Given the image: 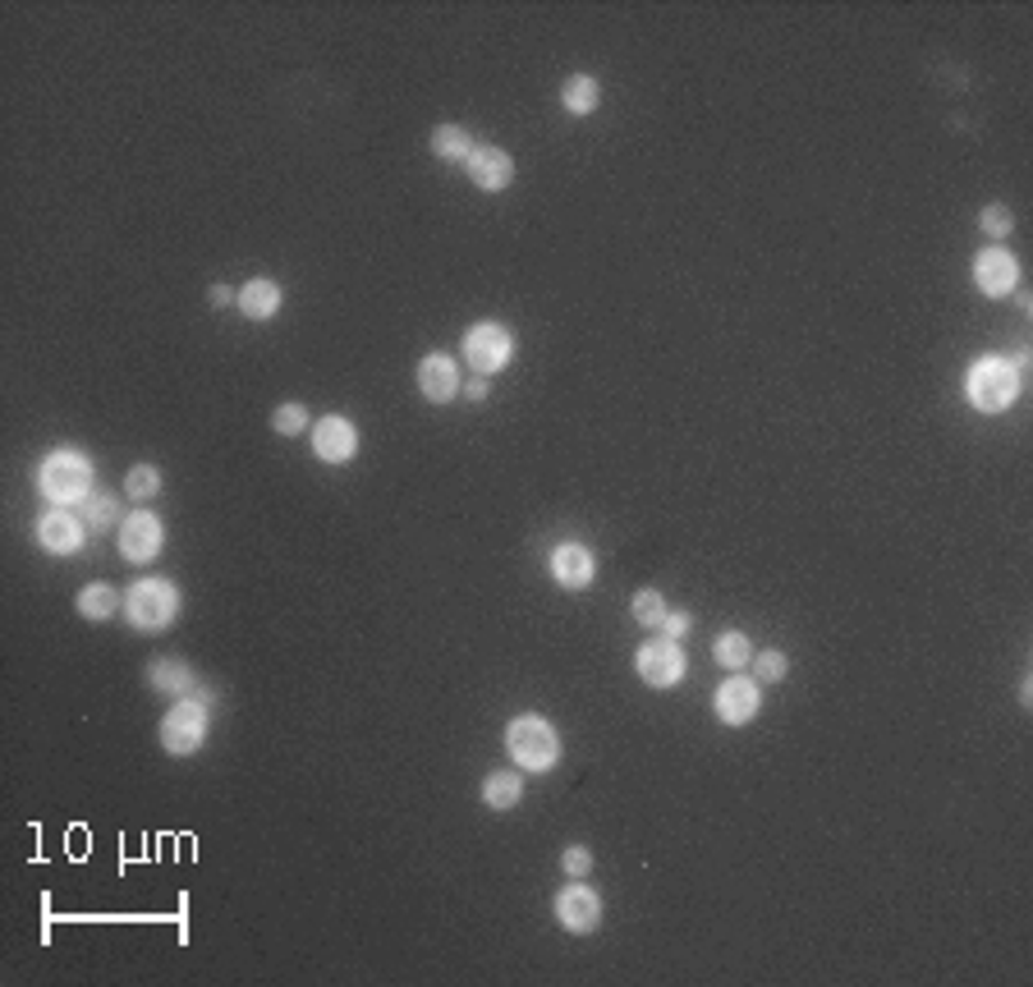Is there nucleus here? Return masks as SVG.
<instances>
[{
  "instance_id": "obj_15",
  "label": "nucleus",
  "mask_w": 1033,
  "mask_h": 987,
  "mask_svg": "<svg viewBox=\"0 0 1033 987\" xmlns=\"http://www.w3.org/2000/svg\"><path fill=\"white\" fill-rule=\"evenodd\" d=\"M465 170H469V179L483 188V194H501V188L515 184V157L506 147H474Z\"/></svg>"
},
{
  "instance_id": "obj_23",
  "label": "nucleus",
  "mask_w": 1033,
  "mask_h": 987,
  "mask_svg": "<svg viewBox=\"0 0 1033 987\" xmlns=\"http://www.w3.org/2000/svg\"><path fill=\"white\" fill-rule=\"evenodd\" d=\"M79 616L84 620H110L115 616V606H125V597L115 593L110 584H88V588H79Z\"/></svg>"
},
{
  "instance_id": "obj_2",
  "label": "nucleus",
  "mask_w": 1033,
  "mask_h": 987,
  "mask_svg": "<svg viewBox=\"0 0 1033 987\" xmlns=\"http://www.w3.org/2000/svg\"><path fill=\"white\" fill-rule=\"evenodd\" d=\"M506 753L515 758L519 772H552L561 763V735L552 721L524 712L506 726Z\"/></svg>"
},
{
  "instance_id": "obj_34",
  "label": "nucleus",
  "mask_w": 1033,
  "mask_h": 987,
  "mask_svg": "<svg viewBox=\"0 0 1033 987\" xmlns=\"http://www.w3.org/2000/svg\"><path fill=\"white\" fill-rule=\"evenodd\" d=\"M1006 363H1011L1015 372H1024V368H1029V345H1020V350H1015V354H1011Z\"/></svg>"
},
{
  "instance_id": "obj_24",
  "label": "nucleus",
  "mask_w": 1033,
  "mask_h": 987,
  "mask_svg": "<svg viewBox=\"0 0 1033 987\" xmlns=\"http://www.w3.org/2000/svg\"><path fill=\"white\" fill-rule=\"evenodd\" d=\"M84 524H88V534H106V528H115V519H120V497H110V491H92V497L79 506Z\"/></svg>"
},
{
  "instance_id": "obj_11",
  "label": "nucleus",
  "mask_w": 1033,
  "mask_h": 987,
  "mask_svg": "<svg viewBox=\"0 0 1033 987\" xmlns=\"http://www.w3.org/2000/svg\"><path fill=\"white\" fill-rule=\"evenodd\" d=\"M758 707H762V690H758L753 675L731 671V680H721V690H717V716L725 721V726H749V721L758 716Z\"/></svg>"
},
{
  "instance_id": "obj_17",
  "label": "nucleus",
  "mask_w": 1033,
  "mask_h": 987,
  "mask_svg": "<svg viewBox=\"0 0 1033 987\" xmlns=\"http://www.w3.org/2000/svg\"><path fill=\"white\" fill-rule=\"evenodd\" d=\"M240 313L248 317V322H272L276 313H281V285L276 281H266V276H253L244 290H240Z\"/></svg>"
},
{
  "instance_id": "obj_32",
  "label": "nucleus",
  "mask_w": 1033,
  "mask_h": 987,
  "mask_svg": "<svg viewBox=\"0 0 1033 987\" xmlns=\"http://www.w3.org/2000/svg\"><path fill=\"white\" fill-rule=\"evenodd\" d=\"M487 377H474V382H465V387H459V395H469V400H487Z\"/></svg>"
},
{
  "instance_id": "obj_30",
  "label": "nucleus",
  "mask_w": 1033,
  "mask_h": 987,
  "mask_svg": "<svg viewBox=\"0 0 1033 987\" xmlns=\"http://www.w3.org/2000/svg\"><path fill=\"white\" fill-rule=\"evenodd\" d=\"M561 868L569 872V878H588V872H593V850H584V846H569V850L561 854Z\"/></svg>"
},
{
  "instance_id": "obj_29",
  "label": "nucleus",
  "mask_w": 1033,
  "mask_h": 987,
  "mask_svg": "<svg viewBox=\"0 0 1033 987\" xmlns=\"http://www.w3.org/2000/svg\"><path fill=\"white\" fill-rule=\"evenodd\" d=\"M978 225H983V235H992V240H1006V235L1015 231V216H1011V207H1002V203H992V207H983Z\"/></svg>"
},
{
  "instance_id": "obj_13",
  "label": "nucleus",
  "mask_w": 1033,
  "mask_h": 987,
  "mask_svg": "<svg viewBox=\"0 0 1033 987\" xmlns=\"http://www.w3.org/2000/svg\"><path fill=\"white\" fill-rule=\"evenodd\" d=\"M556 919H561L565 932H593V928L602 924V896L574 878V882L556 896Z\"/></svg>"
},
{
  "instance_id": "obj_5",
  "label": "nucleus",
  "mask_w": 1033,
  "mask_h": 987,
  "mask_svg": "<svg viewBox=\"0 0 1033 987\" xmlns=\"http://www.w3.org/2000/svg\"><path fill=\"white\" fill-rule=\"evenodd\" d=\"M965 391H969L974 409H983V413H1002V409H1011V404H1015V395H1020V372H1015L1006 359H978V363L969 368Z\"/></svg>"
},
{
  "instance_id": "obj_8",
  "label": "nucleus",
  "mask_w": 1033,
  "mask_h": 987,
  "mask_svg": "<svg viewBox=\"0 0 1033 987\" xmlns=\"http://www.w3.org/2000/svg\"><path fill=\"white\" fill-rule=\"evenodd\" d=\"M634 671L647 690H675L680 680H684V653H680V643L675 638H653V643H643L639 657H634Z\"/></svg>"
},
{
  "instance_id": "obj_4",
  "label": "nucleus",
  "mask_w": 1033,
  "mask_h": 987,
  "mask_svg": "<svg viewBox=\"0 0 1033 987\" xmlns=\"http://www.w3.org/2000/svg\"><path fill=\"white\" fill-rule=\"evenodd\" d=\"M125 616L134 629L157 634L179 616V588L170 579H134L125 593Z\"/></svg>"
},
{
  "instance_id": "obj_33",
  "label": "nucleus",
  "mask_w": 1033,
  "mask_h": 987,
  "mask_svg": "<svg viewBox=\"0 0 1033 987\" xmlns=\"http://www.w3.org/2000/svg\"><path fill=\"white\" fill-rule=\"evenodd\" d=\"M207 299L216 303V309H225V303H230V299H240V294L230 290V285H212V290H207Z\"/></svg>"
},
{
  "instance_id": "obj_14",
  "label": "nucleus",
  "mask_w": 1033,
  "mask_h": 987,
  "mask_svg": "<svg viewBox=\"0 0 1033 987\" xmlns=\"http://www.w3.org/2000/svg\"><path fill=\"white\" fill-rule=\"evenodd\" d=\"M547 569L552 579L569 593H584L593 579H597V556L584 547V543H561L552 556H547Z\"/></svg>"
},
{
  "instance_id": "obj_3",
  "label": "nucleus",
  "mask_w": 1033,
  "mask_h": 987,
  "mask_svg": "<svg viewBox=\"0 0 1033 987\" xmlns=\"http://www.w3.org/2000/svg\"><path fill=\"white\" fill-rule=\"evenodd\" d=\"M212 703H216L212 690H194V694H184V698L162 716V749H166L170 758H188V753L203 749L207 721H212Z\"/></svg>"
},
{
  "instance_id": "obj_1",
  "label": "nucleus",
  "mask_w": 1033,
  "mask_h": 987,
  "mask_svg": "<svg viewBox=\"0 0 1033 987\" xmlns=\"http://www.w3.org/2000/svg\"><path fill=\"white\" fill-rule=\"evenodd\" d=\"M37 487L51 506H84L92 497V460L84 450H51L37 469Z\"/></svg>"
},
{
  "instance_id": "obj_6",
  "label": "nucleus",
  "mask_w": 1033,
  "mask_h": 987,
  "mask_svg": "<svg viewBox=\"0 0 1033 987\" xmlns=\"http://www.w3.org/2000/svg\"><path fill=\"white\" fill-rule=\"evenodd\" d=\"M115 543H120V556L129 565H147V560H157L162 547H166V524L152 510H134V515L120 519V528H115Z\"/></svg>"
},
{
  "instance_id": "obj_27",
  "label": "nucleus",
  "mask_w": 1033,
  "mask_h": 987,
  "mask_svg": "<svg viewBox=\"0 0 1033 987\" xmlns=\"http://www.w3.org/2000/svg\"><path fill=\"white\" fill-rule=\"evenodd\" d=\"M753 680H762V685H781V680L790 675V657L786 653H777V648H768V653H753Z\"/></svg>"
},
{
  "instance_id": "obj_21",
  "label": "nucleus",
  "mask_w": 1033,
  "mask_h": 987,
  "mask_svg": "<svg viewBox=\"0 0 1033 987\" xmlns=\"http://www.w3.org/2000/svg\"><path fill=\"white\" fill-rule=\"evenodd\" d=\"M712 657H717L725 671H744V666L753 662V638H749L744 629H725V634H717V643H712Z\"/></svg>"
},
{
  "instance_id": "obj_22",
  "label": "nucleus",
  "mask_w": 1033,
  "mask_h": 987,
  "mask_svg": "<svg viewBox=\"0 0 1033 987\" xmlns=\"http://www.w3.org/2000/svg\"><path fill=\"white\" fill-rule=\"evenodd\" d=\"M474 152V138L465 125H437L432 129V157L437 162H469Z\"/></svg>"
},
{
  "instance_id": "obj_25",
  "label": "nucleus",
  "mask_w": 1033,
  "mask_h": 987,
  "mask_svg": "<svg viewBox=\"0 0 1033 987\" xmlns=\"http://www.w3.org/2000/svg\"><path fill=\"white\" fill-rule=\"evenodd\" d=\"M157 491H162V469L157 465H134L129 473H125V497L129 501H152V497H157Z\"/></svg>"
},
{
  "instance_id": "obj_20",
  "label": "nucleus",
  "mask_w": 1033,
  "mask_h": 987,
  "mask_svg": "<svg viewBox=\"0 0 1033 987\" xmlns=\"http://www.w3.org/2000/svg\"><path fill=\"white\" fill-rule=\"evenodd\" d=\"M597 101H602V88H597L593 74H574V79H565V88H561V106L569 110V116H593Z\"/></svg>"
},
{
  "instance_id": "obj_18",
  "label": "nucleus",
  "mask_w": 1033,
  "mask_h": 987,
  "mask_svg": "<svg viewBox=\"0 0 1033 987\" xmlns=\"http://www.w3.org/2000/svg\"><path fill=\"white\" fill-rule=\"evenodd\" d=\"M147 685H152V690H162V694L184 698V694H194V690H198V675H194V666H188V662L157 657V662L147 666Z\"/></svg>"
},
{
  "instance_id": "obj_7",
  "label": "nucleus",
  "mask_w": 1033,
  "mask_h": 987,
  "mask_svg": "<svg viewBox=\"0 0 1033 987\" xmlns=\"http://www.w3.org/2000/svg\"><path fill=\"white\" fill-rule=\"evenodd\" d=\"M459 350H465V359H469V368L478 377H491V372H501L515 359V340H510L506 326L478 322V326H469V335H465V345H459Z\"/></svg>"
},
{
  "instance_id": "obj_12",
  "label": "nucleus",
  "mask_w": 1033,
  "mask_h": 987,
  "mask_svg": "<svg viewBox=\"0 0 1033 987\" xmlns=\"http://www.w3.org/2000/svg\"><path fill=\"white\" fill-rule=\"evenodd\" d=\"M313 450L327 465H350L359 450V428L344 413H327V419L313 423Z\"/></svg>"
},
{
  "instance_id": "obj_9",
  "label": "nucleus",
  "mask_w": 1033,
  "mask_h": 987,
  "mask_svg": "<svg viewBox=\"0 0 1033 987\" xmlns=\"http://www.w3.org/2000/svg\"><path fill=\"white\" fill-rule=\"evenodd\" d=\"M32 534H37V543H42V551L74 556V551H84V543H88V524H84V515H69L65 506H56V510H47L42 519L32 524Z\"/></svg>"
},
{
  "instance_id": "obj_26",
  "label": "nucleus",
  "mask_w": 1033,
  "mask_h": 987,
  "mask_svg": "<svg viewBox=\"0 0 1033 987\" xmlns=\"http://www.w3.org/2000/svg\"><path fill=\"white\" fill-rule=\"evenodd\" d=\"M630 606H634V620L647 625V629H662V620H666V612H671L666 597H662L657 588H639Z\"/></svg>"
},
{
  "instance_id": "obj_28",
  "label": "nucleus",
  "mask_w": 1033,
  "mask_h": 987,
  "mask_svg": "<svg viewBox=\"0 0 1033 987\" xmlns=\"http://www.w3.org/2000/svg\"><path fill=\"white\" fill-rule=\"evenodd\" d=\"M309 423H313V419H309V409H303V404H281V409L272 413V428H276L281 437H299Z\"/></svg>"
},
{
  "instance_id": "obj_16",
  "label": "nucleus",
  "mask_w": 1033,
  "mask_h": 987,
  "mask_svg": "<svg viewBox=\"0 0 1033 987\" xmlns=\"http://www.w3.org/2000/svg\"><path fill=\"white\" fill-rule=\"evenodd\" d=\"M413 377H418V391H423V400H432V404H450L459 395V387H465L450 354H428L423 363H418Z\"/></svg>"
},
{
  "instance_id": "obj_19",
  "label": "nucleus",
  "mask_w": 1033,
  "mask_h": 987,
  "mask_svg": "<svg viewBox=\"0 0 1033 987\" xmlns=\"http://www.w3.org/2000/svg\"><path fill=\"white\" fill-rule=\"evenodd\" d=\"M524 800V776L519 772H491L483 781V804L496 809V813H506V809H519Z\"/></svg>"
},
{
  "instance_id": "obj_10",
  "label": "nucleus",
  "mask_w": 1033,
  "mask_h": 987,
  "mask_svg": "<svg viewBox=\"0 0 1033 987\" xmlns=\"http://www.w3.org/2000/svg\"><path fill=\"white\" fill-rule=\"evenodd\" d=\"M974 285H978L987 299L1015 294V290H1020V262H1015V253L1002 248V244L983 248V253L974 257Z\"/></svg>"
},
{
  "instance_id": "obj_31",
  "label": "nucleus",
  "mask_w": 1033,
  "mask_h": 987,
  "mask_svg": "<svg viewBox=\"0 0 1033 987\" xmlns=\"http://www.w3.org/2000/svg\"><path fill=\"white\" fill-rule=\"evenodd\" d=\"M689 629H694V616H689V612H666V620H662V638H684Z\"/></svg>"
}]
</instances>
